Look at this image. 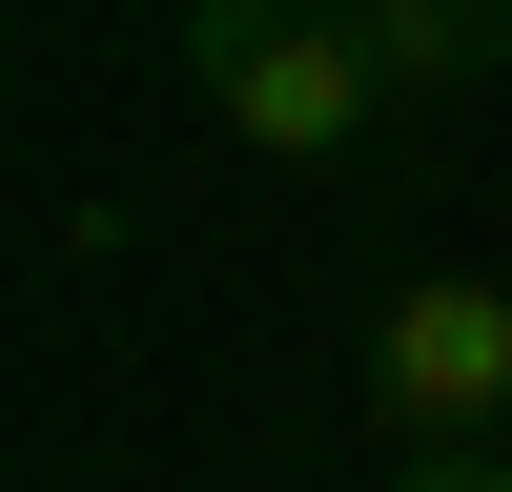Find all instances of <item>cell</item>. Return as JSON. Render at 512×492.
Instances as JSON below:
<instances>
[{
  "label": "cell",
  "instance_id": "cell-4",
  "mask_svg": "<svg viewBox=\"0 0 512 492\" xmlns=\"http://www.w3.org/2000/svg\"><path fill=\"white\" fill-rule=\"evenodd\" d=\"M369 492H512V451H492V431H472V451H390Z\"/></svg>",
  "mask_w": 512,
  "mask_h": 492
},
{
  "label": "cell",
  "instance_id": "cell-1",
  "mask_svg": "<svg viewBox=\"0 0 512 492\" xmlns=\"http://www.w3.org/2000/svg\"><path fill=\"white\" fill-rule=\"evenodd\" d=\"M185 103L226 123L246 164H349L369 123H390L369 0H185Z\"/></svg>",
  "mask_w": 512,
  "mask_h": 492
},
{
  "label": "cell",
  "instance_id": "cell-2",
  "mask_svg": "<svg viewBox=\"0 0 512 492\" xmlns=\"http://www.w3.org/2000/svg\"><path fill=\"white\" fill-rule=\"evenodd\" d=\"M349 390H369V431H390V451H472V431H512V287H492V267H410L390 308H369Z\"/></svg>",
  "mask_w": 512,
  "mask_h": 492
},
{
  "label": "cell",
  "instance_id": "cell-3",
  "mask_svg": "<svg viewBox=\"0 0 512 492\" xmlns=\"http://www.w3.org/2000/svg\"><path fill=\"white\" fill-rule=\"evenodd\" d=\"M369 62H390L410 123H451V103L512 82V0H369Z\"/></svg>",
  "mask_w": 512,
  "mask_h": 492
}]
</instances>
